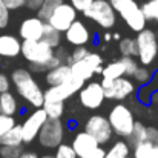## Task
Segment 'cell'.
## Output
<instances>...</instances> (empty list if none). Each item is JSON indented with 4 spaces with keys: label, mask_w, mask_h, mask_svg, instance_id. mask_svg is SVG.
<instances>
[{
    "label": "cell",
    "mask_w": 158,
    "mask_h": 158,
    "mask_svg": "<svg viewBox=\"0 0 158 158\" xmlns=\"http://www.w3.org/2000/svg\"><path fill=\"white\" fill-rule=\"evenodd\" d=\"M46 120H48V115L43 110V107L34 109L25 118V121L20 124L22 126V135H23V143L25 144H31L37 138V134H39L40 127L43 126V123Z\"/></svg>",
    "instance_id": "4fadbf2b"
},
{
    "label": "cell",
    "mask_w": 158,
    "mask_h": 158,
    "mask_svg": "<svg viewBox=\"0 0 158 158\" xmlns=\"http://www.w3.org/2000/svg\"><path fill=\"white\" fill-rule=\"evenodd\" d=\"M155 91H158V72L152 74V78L149 80V83L144 85V86H141V89L138 91L140 102L144 103V105H149L151 103V97H152V94Z\"/></svg>",
    "instance_id": "484cf974"
},
{
    "label": "cell",
    "mask_w": 158,
    "mask_h": 158,
    "mask_svg": "<svg viewBox=\"0 0 158 158\" xmlns=\"http://www.w3.org/2000/svg\"><path fill=\"white\" fill-rule=\"evenodd\" d=\"M9 9L6 8V5L3 3V0H0V29H5L9 23Z\"/></svg>",
    "instance_id": "74e56055"
},
{
    "label": "cell",
    "mask_w": 158,
    "mask_h": 158,
    "mask_svg": "<svg viewBox=\"0 0 158 158\" xmlns=\"http://www.w3.org/2000/svg\"><path fill=\"white\" fill-rule=\"evenodd\" d=\"M83 131L88 132L89 135H92L100 146H105L107 143H110V140L114 137V132H112V127H110L107 118L105 115H102V114L91 115L86 120Z\"/></svg>",
    "instance_id": "30bf717a"
},
{
    "label": "cell",
    "mask_w": 158,
    "mask_h": 158,
    "mask_svg": "<svg viewBox=\"0 0 158 158\" xmlns=\"http://www.w3.org/2000/svg\"><path fill=\"white\" fill-rule=\"evenodd\" d=\"M63 35L64 40L72 46H86L91 40V31L81 20L72 22V25L63 32Z\"/></svg>",
    "instance_id": "9a60e30c"
},
{
    "label": "cell",
    "mask_w": 158,
    "mask_h": 158,
    "mask_svg": "<svg viewBox=\"0 0 158 158\" xmlns=\"http://www.w3.org/2000/svg\"><path fill=\"white\" fill-rule=\"evenodd\" d=\"M20 54L29 63L31 72L42 74L48 71V61L54 55V49L43 40H22Z\"/></svg>",
    "instance_id": "7a4b0ae2"
},
{
    "label": "cell",
    "mask_w": 158,
    "mask_h": 158,
    "mask_svg": "<svg viewBox=\"0 0 158 158\" xmlns=\"http://www.w3.org/2000/svg\"><path fill=\"white\" fill-rule=\"evenodd\" d=\"M42 2H43V0H25V6H26L28 9H31V11H37V9L40 8Z\"/></svg>",
    "instance_id": "ee69618b"
},
{
    "label": "cell",
    "mask_w": 158,
    "mask_h": 158,
    "mask_svg": "<svg viewBox=\"0 0 158 158\" xmlns=\"http://www.w3.org/2000/svg\"><path fill=\"white\" fill-rule=\"evenodd\" d=\"M152 158H158V144H154V149H152Z\"/></svg>",
    "instance_id": "c3c4849f"
},
{
    "label": "cell",
    "mask_w": 158,
    "mask_h": 158,
    "mask_svg": "<svg viewBox=\"0 0 158 158\" xmlns=\"http://www.w3.org/2000/svg\"><path fill=\"white\" fill-rule=\"evenodd\" d=\"M3 3L6 5L9 11H17L25 6V0H3Z\"/></svg>",
    "instance_id": "60d3db41"
},
{
    "label": "cell",
    "mask_w": 158,
    "mask_h": 158,
    "mask_svg": "<svg viewBox=\"0 0 158 158\" xmlns=\"http://www.w3.org/2000/svg\"><path fill=\"white\" fill-rule=\"evenodd\" d=\"M0 144L2 146H12V148H20L23 144V135H22V126L14 124L6 134L0 137Z\"/></svg>",
    "instance_id": "ffe728a7"
},
{
    "label": "cell",
    "mask_w": 158,
    "mask_h": 158,
    "mask_svg": "<svg viewBox=\"0 0 158 158\" xmlns=\"http://www.w3.org/2000/svg\"><path fill=\"white\" fill-rule=\"evenodd\" d=\"M120 39H121V35H120L118 32H117V34H112V40H120Z\"/></svg>",
    "instance_id": "681fc988"
},
{
    "label": "cell",
    "mask_w": 158,
    "mask_h": 158,
    "mask_svg": "<svg viewBox=\"0 0 158 158\" xmlns=\"http://www.w3.org/2000/svg\"><path fill=\"white\" fill-rule=\"evenodd\" d=\"M83 85H85V81L71 77V78H69L66 83H63V85L49 86L46 91H43L45 102H66L68 98H71L72 95H75V94L81 89Z\"/></svg>",
    "instance_id": "7c38bea8"
},
{
    "label": "cell",
    "mask_w": 158,
    "mask_h": 158,
    "mask_svg": "<svg viewBox=\"0 0 158 158\" xmlns=\"http://www.w3.org/2000/svg\"><path fill=\"white\" fill-rule=\"evenodd\" d=\"M105 154H106V149L103 146H98L97 149H94L86 158H105Z\"/></svg>",
    "instance_id": "7bdbcfd3"
},
{
    "label": "cell",
    "mask_w": 158,
    "mask_h": 158,
    "mask_svg": "<svg viewBox=\"0 0 158 158\" xmlns=\"http://www.w3.org/2000/svg\"><path fill=\"white\" fill-rule=\"evenodd\" d=\"M45 22L37 15L25 19L19 26V35L22 40H42Z\"/></svg>",
    "instance_id": "2e32d148"
},
{
    "label": "cell",
    "mask_w": 158,
    "mask_h": 158,
    "mask_svg": "<svg viewBox=\"0 0 158 158\" xmlns=\"http://www.w3.org/2000/svg\"><path fill=\"white\" fill-rule=\"evenodd\" d=\"M19 158H39V155L34 151H22V154H20Z\"/></svg>",
    "instance_id": "f6af8a7d"
},
{
    "label": "cell",
    "mask_w": 158,
    "mask_h": 158,
    "mask_svg": "<svg viewBox=\"0 0 158 158\" xmlns=\"http://www.w3.org/2000/svg\"><path fill=\"white\" fill-rule=\"evenodd\" d=\"M14 124H15V118H14L12 115L0 114V137H2L3 134H6Z\"/></svg>",
    "instance_id": "d590c367"
},
{
    "label": "cell",
    "mask_w": 158,
    "mask_h": 158,
    "mask_svg": "<svg viewBox=\"0 0 158 158\" xmlns=\"http://www.w3.org/2000/svg\"><path fill=\"white\" fill-rule=\"evenodd\" d=\"M137 42V58L141 66H151L158 57V37L157 34L144 28L140 32H137L135 37Z\"/></svg>",
    "instance_id": "5b68a950"
},
{
    "label": "cell",
    "mask_w": 158,
    "mask_h": 158,
    "mask_svg": "<svg viewBox=\"0 0 158 158\" xmlns=\"http://www.w3.org/2000/svg\"><path fill=\"white\" fill-rule=\"evenodd\" d=\"M88 48L86 46H74V49H72V52L68 54V57H66V63L68 64H71V63H74V61H80V60H83L86 55H88Z\"/></svg>",
    "instance_id": "836d02e7"
},
{
    "label": "cell",
    "mask_w": 158,
    "mask_h": 158,
    "mask_svg": "<svg viewBox=\"0 0 158 158\" xmlns=\"http://www.w3.org/2000/svg\"><path fill=\"white\" fill-rule=\"evenodd\" d=\"M141 11L148 22L158 23V0H148L141 5Z\"/></svg>",
    "instance_id": "f546056e"
},
{
    "label": "cell",
    "mask_w": 158,
    "mask_h": 158,
    "mask_svg": "<svg viewBox=\"0 0 158 158\" xmlns=\"http://www.w3.org/2000/svg\"><path fill=\"white\" fill-rule=\"evenodd\" d=\"M102 40L106 42V43H107V42H110V40H112V34H109V32L103 34V35H102Z\"/></svg>",
    "instance_id": "7dc6e473"
},
{
    "label": "cell",
    "mask_w": 158,
    "mask_h": 158,
    "mask_svg": "<svg viewBox=\"0 0 158 158\" xmlns=\"http://www.w3.org/2000/svg\"><path fill=\"white\" fill-rule=\"evenodd\" d=\"M20 154H22V146L20 148H12V146L0 148V158H19Z\"/></svg>",
    "instance_id": "8d00e7d4"
},
{
    "label": "cell",
    "mask_w": 158,
    "mask_h": 158,
    "mask_svg": "<svg viewBox=\"0 0 158 158\" xmlns=\"http://www.w3.org/2000/svg\"><path fill=\"white\" fill-rule=\"evenodd\" d=\"M127 158H131V157H127Z\"/></svg>",
    "instance_id": "f5cc1de1"
},
{
    "label": "cell",
    "mask_w": 158,
    "mask_h": 158,
    "mask_svg": "<svg viewBox=\"0 0 158 158\" xmlns=\"http://www.w3.org/2000/svg\"><path fill=\"white\" fill-rule=\"evenodd\" d=\"M78 102L85 109L97 110L105 103V91L100 81H89L81 86V89L77 92Z\"/></svg>",
    "instance_id": "8fae6325"
},
{
    "label": "cell",
    "mask_w": 158,
    "mask_h": 158,
    "mask_svg": "<svg viewBox=\"0 0 158 158\" xmlns=\"http://www.w3.org/2000/svg\"><path fill=\"white\" fill-rule=\"evenodd\" d=\"M0 148H2V144H0Z\"/></svg>",
    "instance_id": "816d5d0a"
},
{
    "label": "cell",
    "mask_w": 158,
    "mask_h": 158,
    "mask_svg": "<svg viewBox=\"0 0 158 158\" xmlns=\"http://www.w3.org/2000/svg\"><path fill=\"white\" fill-rule=\"evenodd\" d=\"M71 77H72V74H71V64H68V63H61V64L55 66L52 69L46 71V74H45V80H46L48 86L63 85Z\"/></svg>",
    "instance_id": "d6986e66"
},
{
    "label": "cell",
    "mask_w": 158,
    "mask_h": 158,
    "mask_svg": "<svg viewBox=\"0 0 158 158\" xmlns=\"http://www.w3.org/2000/svg\"><path fill=\"white\" fill-rule=\"evenodd\" d=\"M118 51L121 57H137V42L134 37H124L118 42Z\"/></svg>",
    "instance_id": "4316f807"
},
{
    "label": "cell",
    "mask_w": 158,
    "mask_h": 158,
    "mask_svg": "<svg viewBox=\"0 0 158 158\" xmlns=\"http://www.w3.org/2000/svg\"><path fill=\"white\" fill-rule=\"evenodd\" d=\"M60 3H63V0H43L42 5H40V8L35 11L37 12V17L42 19L43 22H46L49 19V15L52 14V11Z\"/></svg>",
    "instance_id": "f1b7e54d"
},
{
    "label": "cell",
    "mask_w": 158,
    "mask_h": 158,
    "mask_svg": "<svg viewBox=\"0 0 158 158\" xmlns=\"http://www.w3.org/2000/svg\"><path fill=\"white\" fill-rule=\"evenodd\" d=\"M83 14L103 29H110L117 23V12L110 6L109 0H94Z\"/></svg>",
    "instance_id": "9c48e42d"
},
{
    "label": "cell",
    "mask_w": 158,
    "mask_h": 158,
    "mask_svg": "<svg viewBox=\"0 0 158 158\" xmlns=\"http://www.w3.org/2000/svg\"><path fill=\"white\" fill-rule=\"evenodd\" d=\"M19 110V102L15 98V95L11 91L2 92L0 94V114L5 115H15Z\"/></svg>",
    "instance_id": "44dd1931"
},
{
    "label": "cell",
    "mask_w": 158,
    "mask_h": 158,
    "mask_svg": "<svg viewBox=\"0 0 158 158\" xmlns=\"http://www.w3.org/2000/svg\"><path fill=\"white\" fill-rule=\"evenodd\" d=\"M100 75H102V78H106V80H115V78L124 75V66L120 61V58L114 60L107 64H103V69H102Z\"/></svg>",
    "instance_id": "cb8c5ba5"
},
{
    "label": "cell",
    "mask_w": 158,
    "mask_h": 158,
    "mask_svg": "<svg viewBox=\"0 0 158 158\" xmlns=\"http://www.w3.org/2000/svg\"><path fill=\"white\" fill-rule=\"evenodd\" d=\"M9 89H11V78H9L8 74H5V72L0 71V94L2 92H6Z\"/></svg>",
    "instance_id": "ab89813d"
},
{
    "label": "cell",
    "mask_w": 158,
    "mask_h": 158,
    "mask_svg": "<svg viewBox=\"0 0 158 158\" xmlns=\"http://www.w3.org/2000/svg\"><path fill=\"white\" fill-rule=\"evenodd\" d=\"M134 152H132V158H152V149H154V144L149 143V141H143L137 146L132 148Z\"/></svg>",
    "instance_id": "4dcf8cb0"
},
{
    "label": "cell",
    "mask_w": 158,
    "mask_h": 158,
    "mask_svg": "<svg viewBox=\"0 0 158 158\" xmlns=\"http://www.w3.org/2000/svg\"><path fill=\"white\" fill-rule=\"evenodd\" d=\"M100 85L103 86L105 91V98L106 100H115V102H121L126 100L129 97H132L137 92V83L129 78V77H118L115 80H106L102 78Z\"/></svg>",
    "instance_id": "ba28073f"
},
{
    "label": "cell",
    "mask_w": 158,
    "mask_h": 158,
    "mask_svg": "<svg viewBox=\"0 0 158 158\" xmlns=\"http://www.w3.org/2000/svg\"><path fill=\"white\" fill-rule=\"evenodd\" d=\"M151 78H152V71H149L148 66H141V64L137 68V71H135L134 75H132V80H134L135 83L141 85V86L148 85Z\"/></svg>",
    "instance_id": "1f68e13d"
},
{
    "label": "cell",
    "mask_w": 158,
    "mask_h": 158,
    "mask_svg": "<svg viewBox=\"0 0 158 158\" xmlns=\"http://www.w3.org/2000/svg\"><path fill=\"white\" fill-rule=\"evenodd\" d=\"M151 103H154V105L158 106V91H155V92L152 94V97H151Z\"/></svg>",
    "instance_id": "bcb514c9"
},
{
    "label": "cell",
    "mask_w": 158,
    "mask_h": 158,
    "mask_svg": "<svg viewBox=\"0 0 158 158\" xmlns=\"http://www.w3.org/2000/svg\"><path fill=\"white\" fill-rule=\"evenodd\" d=\"M92 2H94V0H69V3L74 6V9H75L77 12H85V11L91 6Z\"/></svg>",
    "instance_id": "f35d334b"
},
{
    "label": "cell",
    "mask_w": 158,
    "mask_h": 158,
    "mask_svg": "<svg viewBox=\"0 0 158 158\" xmlns=\"http://www.w3.org/2000/svg\"><path fill=\"white\" fill-rule=\"evenodd\" d=\"M11 85H14L17 95H20L28 105L34 109L42 107L45 97H43V89L40 88L39 81L32 77V72L25 68H17L11 72L9 75Z\"/></svg>",
    "instance_id": "6da1fadb"
},
{
    "label": "cell",
    "mask_w": 158,
    "mask_h": 158,
    "mask_svg": "<svg viewBox=\"0 0 158 158\" xmlns=\"http://www.w3.org/2000/svg\"><path fill=\"white\" fill-rule=\"evenodd\" d=\"M61 37H63L61 32H58L55 28H52L49 23L45 22L43 34H42V40H43L48 46H51L52 49H57L58 46H61Z\"/></svg>",
    "instance_id": "603a6c76"
},
{
    "label": "cell",
    "mask_w": 158,
    "mask_h": 158,
    "mask_svg": "<svg viewBox=\"0 0 158 158\" xmlns=\"http://www.w3.org/2000/svg\"><path fill=\"white\" fill-rule=\"evenodd\" d=\"M103 64H105V60L98 52H88V55L83 60L71 63V74L74 78L86 83L94 75L102 74Z\"/></svg>",
    "instance_id": "52a82bcc"
},
{
    "label": "cell",
    "mask_w": 158,
    "mask_h": 158,
    "mask_svg": "<svg viewBox=\"0 0 158 158\" xmlns=\"http://www.w3.org/2000/svg\"><path fill=\"white\" fill-rule=\"evenodd\" d=\"M66 132V126L61 118H48L37 134V141L45 149H55L58 144L63 143Z\"/></svg>",
    "instance_id": "8992f818"
},
{
    "label": "cell",
    "mask_w": 158,
    "mask_h": 158,
    "mask_svg": "<svg viewBox=\"0 0 158 158\" xmlns=\"http://www.w3.org/2000/svg\"><path fill=\"white\" fill-rule=\"evenodd\" d=\"M148 141L152 144H158V127L148 126Z\"/></svg>",
    "instance_id": "b9f144b4"
},
{
    "label": "cell",
    "mask_w": 158,
    "mask_h": 158,
    "mask_svg": "<svg viewBox=\"0 0 158 158\" xmlns=\"http://www.w3.org/2000/svg\"><path fill=\"white\" fill-rule=\"evenodd\" d=\"M71 146H72L77 158H86L94 149H97L100 144L97 143V140L92 135H89L88 132L81 131V132H77L75 134Z\"/></svg>",
    "instance_id": "e0dca14e"
},
{
    "label": "cell",
    "mask_w": 158,
    "mask_h": 158,
    "mask_svg": "<svg viewBox=\"0 0 158 158\" xmlns=\"http://www.w3.org/2000/svg\"><path fill=\"white\" fill-rule=\"evenodd\" d=\"M75 20H77V11L74 9V6L71 3L63 2L52 11V14L49 15L46 23H49L52 28H55L58 32L63 34Z\"/></svg>",
    "instance_id": "5bb4252c"
},
{
    "label": "cell",
    "mask_w": 158,
    "mask_h": 158,
    "mask_svg": "<svg viewBox=\"0 0 158 158\" xmlns=\"http://www.w3.org/2000/svg\"><path fill=\"white\" fill-rule=\"evenodd\" d=\"M131 157V146L124 140H117L105 154V158H127Z\"/></svg>",
    "instance_id": "d4e9b609"
},
{
    "label": "cell",
    "mask_w": 158,
    "mask_h": 158,
    "mask_svg": "<svg viewBox=\"0 0 158 158\" xmlns=\"http://www.w3.org/2000/svg\"><path fill=\"white\" fill-rule=\"evenodd\" d=\"M39 158H55L54 155H51V154H46V155H43V157H39Z\"/></svg>",
    "instance_id": "f907efd6"
},
{
    "label": "cell",
    "mask_w": 158,
    "mask_h": 158,
    "mask_svg": "<svg viewBox=\"0 0 158 158\" xmlns=\"http://www.w3.org/2000/svg\"><path fill=\"white\" fill-rule=\"evenodd\" d=\"M106 118L112 127L114 135H117L120 138H127L134 129L135 121H137L131 107L123 103H117L115 106H112L109 110V115Z\"/></svg>",
    "instance_id": "277c9868"
},
{
    "label": "cell",
    "mask_w": 158,
    "mask_h": 158,
    "mask_svg": "<svg viewBox=\"0 0 158 158\" xmlns=\"http://www.w3.org/2000/svg\"><path fill=\"white\" fill-rule=\"evenodd\" d=\"M42 107L48 118H61L64 114V102H43Z\"/></svg>",
    "instance_id": "83f0119b"
},
{
    "label": "cell",
    "mask_w": 158,
    "mask_h": 158,
    "mask_svg": "<svg viewBox=\"0 0 158 158\" xmlns=\"http://www.w3.org/2000/svg\"><path fill=\"white\" fill-rule=\"evenodd\" d=\"M126 140H127L126 143H127L131 148H134V146H137V144H140V143H143V141H148V126L143 124L141 121H135L134 129H132L131 135H129Z\"/></svg>",
    "instance_id": "7402d4cb"
},
{
    "label": "cell",
    "mask_w": 158,
    "mask_h": 158,
    "mask_svg": "<svg viewBox=\"0 0 158 158\" xmlns=\"http://www.w3.org/2000/svg\"><path fill=\"white\" fill-rule=\"evenodd\" d=\"M109 3L134 32H140L146 28L148 20L137 0H109Z\"/></svg>",
    "instance_id": "3957f363"
},
{
    "label": "cell",
    "mask_w": 158,
    "mask_h": 158,
    "mask_svg": "<svg viewBox=\"0 0 158 158\" xmlns=\"http://www.w3.org/2000/svg\"><path fill=\"white\" fill-rule=\"evenodd\" d=\"M120 61H121V63H123V66H124V77L132 78L134 72H135V71H137V68L140 66L138 60H137L135 57H121V58H120Z\"/></svg>",
    "instance_id": "d6a6232c"
},
{
    "label": "cell",
    "mask_w": 158,
    "mask_h": 158,
    "mask_svg": "<svg viewBox=\"0 0 158 158\" xmlns=\"http://www.w3.org/2000/svg\"><path fill=\"white\" fill-rule=\"evenodd\" d=\"M22 42L12 34H0V57L2 58H15L20 55Z\"/></svg>",
    "instance_id": "ac0fdd59"
},
{
    "label": "cell",
    "mask_w": 158,
    "mask_h": 158,
    "mask_svg": "<svg viewBox=\"0 0 158 158\" xmlns=\"http://www.w3.org/2000/svg\"><path fill=\"white\" fill-rule=\"evenodd\" d=\"M54 157L55 158H77V155H75V152H74V149H72L71 144L61 143V144H58L55 148V155Z\"/></svg>",
    "instance_id": "e575fe53"
}]
</instances>
